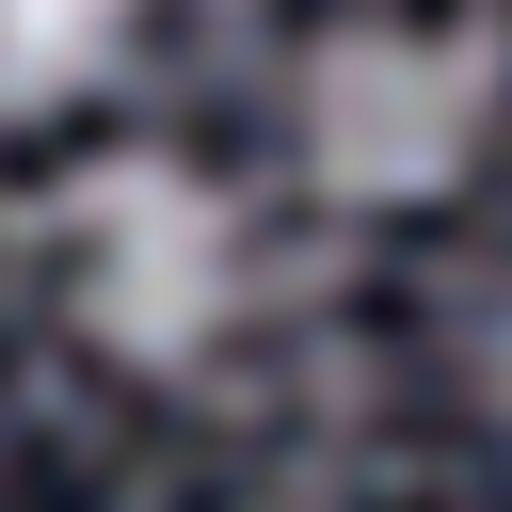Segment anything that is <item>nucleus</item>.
I'll return each instance as SVG.
<instances>
[{
	"mask_svg": "<svg viewBox=\"0 0 512 512\" xmlns=\"http://www.w3.org/2000/svg\"><path fill=\"white\" fill-rule=\"evenodd\" d=\"M64 288H80L96 352L192 368L224 336V304H240V240H224V208H208L192 160L128 144V160H80V192H64Z\"/></svg>",
	"mask_w": 512,
	"mask_h": 512,
	"instance_id": "nucleus-1",
	"label": "nucleus"
},
{
	"mask_svg": "<svg viewBox=\"0 0 512 512\" xmlns=\"http://www.w3.org/2000/svg\"><path fill=\"white\" fill-rule=\"evenodd\" d=\"M496 416H512V336H496Z\"/></svg>",
	"mask_w": 512,
	"mask_h": 512,
	"instance_id": "nucleus-4",
	"label": "nucleus"
},
{
	"mask_svg": "<svg viewBox=\"0 0 512 512\" xmlns=\"http://www.w3.org/2000/svg\"><path fill=\"white\" fill-rule=\"evenodd\" d=\"M128 48V0H0V112H64Z\"/></svg>",
	"mask_w": 512,
	"mask_h": 512,
	"instance_id": "nucleus-3",
	"label": "nucleus"
},
{
	"mask_svg": "<svg viewBox=\"0 0 512 512\" xmlns=\"http://www.w3.org/2000/svg\"><path fill=\"white\" fill-rule=\"evenodd\" d=\"M464 144H480V64L448 32H336L304 64V160H320V192L416 208V192L464 176Z\"/></svg>",
	"mask_w": 512,
	"mask_h": 512,
	"instance_id": "nucleus-2",
	"label": "nucleus"
}]
</instances>
